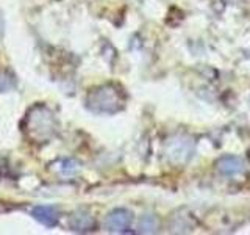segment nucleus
I'll use <instances>...</instances> for the list:
<instances>
[{"label": "nucleus", "instance_id": "f03ea898", "mask_svg": "<svg viewBox=\"0 0 250 235\" xmlns=\"http://www.w3.org/2000/svg\"><path fill=\"white\" fill-rule=\"evenodd\" d=\"M124 104L121 90L114 85H102L89 91L86 97V107L94 113L113 115L119 112Z\"/></svg>", "mask_w": 250, "mask_h": 235}, {"label": "nucleus", "instance_id": "9d476101", "mask_svg": "<svg viewBox=\"0 0 250 235\" xmlns=\"http://www.w3.org/2000/svg\"><path fill=\"white\" fill-rule=\"evenodd\" d=\"M13 86H14V80L8 77V74H2V75H0V91L5 93L8 90H11Z\"/></svg>", "mask_w": 250, "mask_h": 235}, {"label": "nucleus", "instance_id": "423d86ee", "mask_svg": "<svg viewBox=\"0 0 250 235\" xmlns=\"http://www.w3.org/2000/svg\"><path fill=\"white\" fill-rule=\"evenodd\" d=\"M31 215L35 216V219H38L39 223L47 227L57 226L58 219H60L58 210L52 206H36L33 210H31Z\"/></svg>", "mask_w": 250, "mask_h": 235}, {"label": "nucleus", "instance_id": "39448f33", "mask_svg": "<svg viewBox=\"0 0 250 235\" xmlns=\"http://www.w3.org/2000/svg\"><path fill=\"white\" fill-rule=\"evenodd\" d=\"M69 226H70V229L75 232H91L97 227L94 216L84 210H77L75 213L70 216Z\"/></svg>", "mask_w": 250, "mask_h": 235}, {"label": "nucleus", "instance_id": "20e7f679", "mask_svg": "<svg viewBox=\"0 0 250 235\" xmlns=\"http://www.w3.org/2000/svg\"><path fill=\"white\" fill-rule=\"evenodd\" d=\"M167 157L175 163L186 162L192 154V143L186 138H175L167 146Z\"/></svg>", "mask_w": 250, "mask_h": 235}, {"label": "nucleus", "instance_id": "6e6552de", "mask_svg": "<svg viewBox=\"0 0 250 235\" xmlns=\"http://www.w3.org/2000/svg\"><path fill=\"white\" fill-rule=\"evenodd\" d=\"M158 229V219H156L155 215H144L143 218L139 219L138 224V232L141 234H153Z\"/></svg>", "mask_w": 250, "mask_h": 235}, {"label": "nucleus", "instance_id": "f257e3e1", "mask_svg": "<svg viewBox=\"0 0 250 235\" xmlns=\"http://www.w3.org/2000/svg\"><path fill=\"white\" fill-rule=\"evenodd\" d=\"M57 129V118L45 105H35L23 119V132L35 143H47Z\"/></svg>", "mask_w": 250, "mask_h": 235}, {"label": "nucleus", "instance_id": "7ed1b4c3", "mask_svg": "<svg viewBox=\"0 0 250 235\" xmlns=\"http://www.w3.org/2000/svg\"><path fill=\"white\" fill-rule=\"evenodd\" d=\"M131 219H133V215H131L130 210L116 209L106 218V229L109 232H114V234L127 232L130 224H131Z\"/></svg>", "mask_w": 250, "mask_h": 235}, {"label": "nucleus", "instance_id": "1a4fd4ad", "mask_svg": "<svg viewBox=\"0 0 250 235\" xmlns=\"http://www.w3.org/2000/svg\"><path fill=\"white\" fill-rule=\"evenodd\" d=\"M58 171L64 176H74L78 171V163L75 160H61L58 163Z\"/></svg>", "mask_w": 250, "mask_h": 235}, {"label": "nucleus", "instance_id": "0eeeda50", "mask_svg": "<svg viewBox=\"0 0 250 235\" xmlns=\"http://www.w3.org/2000/svg\"><path fill=\"white\" fill-rule=\"evenodd\" d=\"M219 169L227 176H234V174L242 172L244 166H242V162L239 159H236V157H225V159L219 162Z\"/></svg>", "mask_w": 250, "mask_h": 235}]
</instances>
